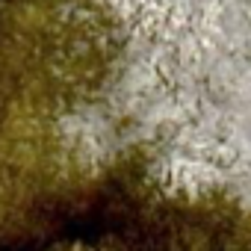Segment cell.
<instances>
[{"mask_svg": "<svg viewBox=\"0 0 251 251\" xmlns=\"http://www.w3.org/2000/svg\"><path fill=\"white\" fill-rule=\"evenodd\" d=\"M74 251H98V248H74Z\"/></svg>", "mask_w": 251, "mask_h": 251, "instance_id": "obj_1", "label": "cell"}]
</instances>
